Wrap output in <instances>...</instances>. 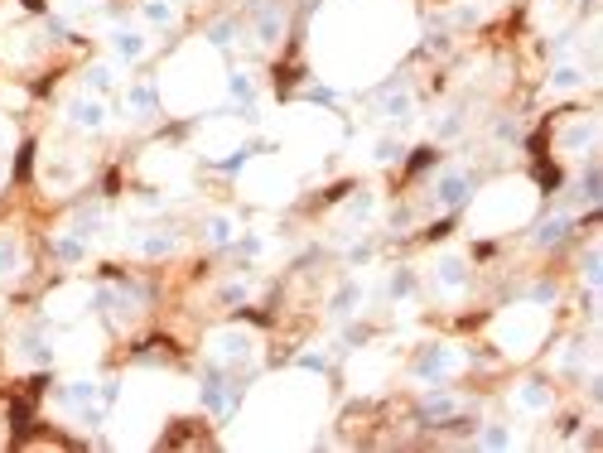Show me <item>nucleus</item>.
Masks as SVG:
<instances>
[{
	"label": "nucleus",
	"instance_id": "nucleus-21",
	"mask_svg": "<svg viewBox=\"0 0 603 453\" xmlns=\"http://www.w3.org/2000/svg\"><path fill=\"white\" fill-rule=\"evenodd\" d=\"M126 111H131V121H155L160 116V87L155 82H131L126 87Z\"/></svg>",
	"mask_w": 603,
	"mask_h": 453
},
{
	"label": "nucleus",
	"instance_id": "nucleus-31",
	"mask_svg": "<svg viewBox=\"0 0 603 453\" xmlns=\"http://www.w3.org/2000/svg\"><path fill=\"white\" fill-rule=\"evenodd\" d=\"M83 179V164H73V160H49L44 164V184L49 188H73Z\"/></svg>",
	"mask_w": 603,
	"mask_h": 453
},
{
	"label": "nucleus",
	"instance_id": "nucleus-17",
	"mask_svg": "<svg viewBox=\"0 0 603 453\" xmlns=\"http://www.w3.org/2000/svg\"><path fill=\"white\" fill-rule=\"evenodd\" d=\"M54 400L63 410H87V405L102 400V381H97V376H73V381H63L54 391Z\"/></svg>",
	"mask_w": 603,
	"mask_h": 453
},
{
	"label": "nucleus",
	"instance_id": "nucleus-6",
	"mask_svg": "<svg viewBox=\"0 0 603 453\" xmlns=\"http://www.w3.org/2000/svg\"><path fill=\"white\" fill-rule=\"evenodd\" d=\"M256 347H261V338L251 328H242V323H232V328H218L208 338V357L218 367H227V372H237V367H247L251 357H256Z\"/></svg>",
	"mask_w": 603,
	"mask_h": 453
},
{
	"label": "nucleus",
	"instance_id": "nucleus-34",
	"mask_svg": "<svg viewBox=\"0 0 603 453\" xmlns=\"http://www.w3.org/2000/svg\"><path fill=\"white\" fill-rule=\"evenodd\" d=\"M570 227H575V217L570 213H555V217H546V222H541V232H536V246H555V241H565L570 237Z\"/></svg>",
	"mask_w": 603,
	"mask_h": 453
},
{
	"label": "nucleus",
	"instance_id": "nucleus-42",
	"mask_svg": "<svg viewBox=\"0 0 603 453\" xmlns=\"http://www.w3.org/2000/svg\"><path fill=\"white\" fill-rule=\"evenodd\" d=\"M232 246H237L242 256H266V246H271V241L261 237V232H247V237H237Z\"/></svg>",
	"mask_w": 603,
	"mask_h": 453
},
{
	"label": "nucleus",
	"instance_id": "nucleus-46",
	"mask_svg": "<svg viewBox=\"0 0 603 453\" xmlns=\"http://www.w3.org/2000/svg\"><path fill=\"white\" fill-rule=\"evenodd\" d=\"M550 299H555V285H536L531 290V304H550Z\"/></svg>",
	"mask_w": 603,
	"mask_h": 453
},
{
	"label": "nucleus",
	"instance_id": "nucleus-4",
	"mask_svg": "<svg viewBox=\"0 0 603 453\" xmlns=\"http://www.w3.org/2000/svg\"><path fill=\"white\" fill-rule=\"evenodd\" d=\"M546 309H536L531 299L526 304H512L502 319L493 323V343L502 347V352H512V357H526V352H536V347L546 343Z\"/></svg>",
	"mask_w": 603,
	"mask_h": 453
},
{
	"label": "nucleus",
	"instance_id": "nucleus-35",
	"mask_svg": "<svg viewBox=\"0 0 603 453\" xmlns=\"http://www.w3.org/2000/svg\"><path fill=\"white\" fill-rule=\"evenodd\" d=\"M478 449H517V434L507 425H488L478 434Z\"/></svg>",
	"mask_w": 603,
	"mask_h": 453
},
{
	"label": "nucleus",
	"instance_id": "nucleus-2",
	"mask_svg": "<svg viewBox=\"0 0 603 453\" xmlns=\"http://www.w3.org/2000/svg\"><path fill=\"white\" fill-rule=\"evenodd\" d=\"M222 97V68H218V49L208 44H189L184 54L165 68L160 82V102H169L174 111H203Z\"/></svg>",
	"mask_w": 603,
	"mask_h": 453
},
{
	"label": "nucleus",
	"instance_id": "nucleus-10",
	"mask_svg": "<svg viewBox=\"0 0 603 453\" xmlns=\"http://www.w3.org/2000/svg\"><path fill=\"white\" fill-rule=\"evenodd\" d=\"M63 121H68L73 131L97 135V131H107L111 107L102 102V97H92V92H83V97H68V102H63Z\"/></svg>",
	"mask_w": 603,
	"mask_h": 453
},
{
	"label": "nucleus",
	"instance_id": "nucleus-33",
	"mask_svg": "<svg viewBox=\"0 0 603 453\" xmlns=\"http://www.w3.org/2000/svg\"><path fill=\"white\" fill-rule=\"evenodd\" d=\"M68 227H73V232H78V237L97 241V237H107V213H102V208H83V213L73 217V222H68Z\"/></svg>",
	"mask_w": 603,
	"mask_h": 453
},
{
	"label": "nucleus",
	"instance_id": "nucleus-29",
	"mask_svg": "<svg viewBox=\"0 0 603 453\" xmlns=\"http://www.w3.org/2000/svg\"><path fill=\"white\" fill-rule=\"evenodd\" d=\"M203 241H208V246H232V241H237V217L232 213H213L208 217V222H203Z\"/></svg>",
	"mask_w": 603,
	"mask_h": 453
},
{
	"label": "nucleus",
	"instance_id": "nucleus-25",
	"mask_svg": "<svg viewBox=\"0 0 603 453\" xmlns=\"http://www.w3.org/2000/svg\"><path fill=\"white\" fill-rule=\"evenodd\" d=\"M459 410H464V400L454 396V391H435V386L420 400V415H425V420H454Z\"/></svg>",
	"mask_w": 603,
	"mask_h": 453
},
{
	"label": "nucleus",
	"instance_id": "nucleus-18",
	"mask_svg": "<svg viewBox=\"0 0 603 453\" xmlns=\"http://www.w3.org/2000/svg\"><path fill=\"white\" fill-rule=\"evenodd\" d=\"M251 39H256L261 49H275V44L285 39V10H280V5H256V15H251Z\"/></svg>",
	"mask_w": 603,
	"mask_h": 453
},
{
	"label": "nucleus",
	"instance_id": "nucleus-48",
	"mask_svg": "<svg viewBox=\"0 0 603 453\" xmlns=\"http://www.w3.org/2000/svg\"><path fill=\"white\" fill-rule=\"evenodd\" d=\"M0 184H5V164H0Z\"/></svg>",
	"mask_w": 603,
	"mask_h": 453
},
{
	"label": "nucleus",
	"instance_id": "nucleus-43",
	"mask_svg": "<svg viewBox=\"0 0 603 453\" xmlns=\"http://www.w3.org/2000/svg\"><path fill=\"white\" fill-rule=\"evenodd\" d=\"M247 294H251L247 280H232V285H222V290H218V299H222V304H242Z\"/></svg>",
	"mask_w": 603,
	"mask_h": 453
},
{
	"label": "nucleus",
	"instance_id": "nucleus-14",
	"mask_svg": "<svg viewBox=\"0 0 603 453\" xmlns=\"http://www.w3.org/2000/svg\"><path fill=\"white\" fill-rule=\"evenodd\" d=\"M468 193H473V174L468 169H444L435 179V208L439 213H454V208H464Z\"/></svg>",
	"mask_w": 603,
	"mask_h": 453
},
{
	"label": "nucleus",
	"instance_id": "nucleus-30",
	"mask_svg": "<svg viewBox=\"0 0 603 453\" xmlns=\"http://www.w3.org/2000/svg\"><path fill=\"white\" fill-rule=\"evenodd\" d=\"M584 82H589V68H584V63H575V58L555 63V73H550V87H555V92H579Z\"/></svg>",
	"mask_w": 603,
	"mask_h": 453
},
{
	"label": "nucleus",
	"instance_id": "nucleus-26",
	"mask_svg": "<svg viewBox=\"0 0 603 453\" xmlns=\"http://www.w3.org/2000/svg\"><path fill=\"white\" fill-rule=\"evenodd\" d=\"M367 299V285L362 280H343L338 290H333V299H329V314L333 319H348V314H357V304Z\"/></svg>",
	"mask_w": 603,
	"mask_h": 453
},
{
	"label": "nucleus",
	"instance_id": "nucleus-27",
	"mask_svg": "<svg viewBox=\"0 0 603 453\" xmlns=\"http://www.w3.org/2000/svg\"><path fill=\"white\" fill-rule=\"evenodd\" d=\"M372 213H377V193H372V188H362V193H353V198L343 203V213H338V227L348 232V227H357V222H367Z\"/></svg>",
	"mask_w": 603,
	"mask_h": 453
},
{
	"label": "nucleus",
	"instance_id": "nucleus-13",
	"mask_svg": "<svg viewBox=\"0 0 603 453\" xmlns=\"http://www.w3.org/2000/svg\"><path fill=\"white\" fill-rule=\"evenodd\" d=\"M107 49H111V63H140V58L150 54V34L136 25H111Z\"/></svg>",
	"mask_w": 603,
	"mask_h": 453
},
{
	"label": "nucleus",
	"instance_id": "nucleus-38",
	"mask_svg": "<svg viewBox=\"0 0 603 453\" xmlns=\"http://www.w3.org/2000/svg\"><path fill=\"white\" fill-rule=\"evenodd\" d=\"M386 294H391L396 304L415 299V275H411V270H391V285H386Z\"/></svg>",
	"mask_w": 603,
	"mask_h": 453
},
{
	"label": "nucleus",
	"instance_id": "nucleus-39",
	"mask_svg": "<svg viewBox=\"0 0 603 453\" xmlns=\"http://www.w3.org/2000/svg\"><path fill=\"white\" fill-rule=\"evenodd\" d=\"M459 131H464V111H454V107L439 111V121H435V135H439V140H454Z\"/></svg>",
	"mask_w": 603,
	"mask_h": 453
},
{
	"label": "nucleus",
	"instance_id": "nucleus-22",
	"mask_svg": "<svg viewBox=\"0 0 603 453\" xmlns=\"http://www.w3.org/2000/svg\"><path fill=\"white\" fill-rule=\"evenodd\" d=\"M411 116H415L411 87H386L377 97V121H411Z\"/></svg>",
	"mask_w": 603,
	"mask_h": 453
},
{
	"label": "nucleus",
	"instance_id": "nucleus-44",
	"mask_svg": "<svg viewBox=\"0 0 603 453\" xmlns=\"http://www.w3.org/2000/svg\"><path fill=\"white\" fill-rule=\"evenodd\" d=\"M584 285H589V290H599V251H589V256H584Z\"/></svg>",
	"mask_w": 603,
	"mask_h": 453
},
{
	"label": "nucleus",
	"instance_id": "nucleus-19",
	"mask_svg": "<svg viewBox=\"0 0 603 453\" xmlns=\"http://www.w3.org/2000/svg\"><path fill=\"white\" fill-rule=\"evenodd\" d=\"M25 270H29V256H25V246H20V237H15V232H0V285L25 280Z\"/></svg>",
	"mask_w": 603,
	"mask_h": 453
},
{
	"label": "nucleus",
	"instance_id": "nucleus-36",
	"mask_svg": "<svg viewBox=\"0 0 603 453\" xmlns=\"http://www.w3.org/2000/svg\"><path fill=\"white\" fill-rule=\"evenodd\" d=\"M232 39H237V20H218V25L208 29V34H203V44H208V49H232Z\"/></svg>",
	"mask_w": 603,
	"mask_h": 453
},
{
	"label": "nucleus",
	"instance_id": "nucleus-1",
	"mask_svg": "<svg viewBox=\"0 0 603 453\" xmlns=\"http://www.w3.org/2000/svg\"><path fill=\"white\" fill-rule=\"evenodd\" d=\"M396 34L401 29H396V20H386L382 0H338L314 25L319 58L343 82L372 78L377 68H386L396 54Z\"/></svg>",
	"mask_w": 603,
	"mask_h": 453
},
{
	"label": "nucleus",
	"instance_id": "nucleus-28",
	"mask_svg": "<svg viewBox=\"0 0 603 453\" xmlns=\"http://www.w3.org/2000/svg\"><path fill=\"white\" fill-rule=\"evenodd\" d=\"M140 25H150V29H169L174 20H179V5L174 0H140Z\"/></svg>",
	"mask_w": 603,
	"mask_h": 453
},
{
	"label": "nucleus",
	"instance_id": "nucleus-47",
	"mask_svg": "<svg viewBox=\"0 0 603 453\" xmlns=\"http://www.w3.org/2000/svg\"><path fill=\"white\" fill-rule=\"evenodd\" d=\"M68 5H78V10H87V5H97V0H68Z\"/></svg>",
	"mask_w": 603,
	"mask_h": 453
},
{
	"label": "nucleus",
	"instance_id": "nucleus-11",
	"mask_svg": "<svg viewBox=\"0 0 603 453\" xmlns=\"http://www.w3.org/2000/svg\"><path fill=\"white\" fill-rule=\"evenodd\" d=\"M594 150H599V121H594V116H570V121L560 126V155L589 160Z\"/></svg>",
	"mask_w": 603,
	"mask_h": 453
},
{
	"label": "nucleus",
	"instance_id": "nucleus-5",
	"mask_svg": "<svg viewBox=\"0 0 603 453\" xmlns=\"http://www.w3.org/2000/svg\"><path fill=\"white\" fill-rule=\"evenodd\" d=\"M242 193L256 198V203H285V198L295 193V179L285 174L280 160H256L247 174H242Z\"/></svg>",
	"mask_w": 603,
	"mask_h": 453
},
{
	"label": "nucleus",
	"instance_id": "nucleus-9",
	"mask_svg": "<svg viewBox=\"0 0 603 453\" xmlns=\"http://www.w3.org/2000/svg\"><path fill=\"white\" fill-rule=\"evenodd\" d=\"M97 304V290H87V285H63V290H54L49 299H44V314L54 323H73V319H83L87 309Z\"/></svg>",
	"mask_w": 603,
	"mask_h": 453
},
{
	"label": "nucleus",
	"instance_id": "nucleus-12",
	"mask_svg": "<svg viewBox=\"0 0 603 453\" xmlns=\"http://www.w3.org/2000/svg\"><path fill=\"white\" fill-rule=\"evenodd\" d=\"M10 347H15V362H20V367H49V362H58V343L44 328H25Z\"/></svg>",
	"mask_w": 603,
	"mask_h": 453
},
{
	"label": "nucleus",
	"instance_id": "nucleus-20",
	"mask_svg": "<svg viewBox=\"0 0 603 453\" xmlns=\"http://www.w3.org/2000/svg\"><path fill=\"white\" fill-rule=\"evenodd\" d=\"M232 396H237V391H232V381H227V367L213 362V372L203 376V405H208L213 415H227V410H232Z\"/></svg>",
	"mask_w": 603,
	"mask_h": 453
},
{
	"label": "nucleus",
	"instance_id": "nucleus-45",
	"mask_svg": "<svg viewBox=\"0 0 603 453\" xmlns=\"http://www.w3.org/2000/svg\"><path fill=\"white\" fill-rule=\"evenodd\" d=\"M49 34H54V39H73V25H68L63 15H49Z\"/></svg>",
	"mask_w": 603,
	"mask_h": 453
},
{
	"label": "nucleus",
	"instance_id": "nucleus-37",
	"mask_svg": "<svg viewBox=\"0 0 603 453\" xmlns=\"http://www.w3.org/2000/svg\"><path fill=\"white\" fill-rule=\"evenodd\" d=\"M589 352H594V347H584V343H570V352H560V357H555V367H560V372H584V362H589Z\"/></svg>",
	"mask_w": 603,
	"mask_h": 453
},
{
	"label": "nucleus",
	"instance_id": "nucleus-7",
	"mask_svg": "<svg viewBox=\"0 0 603 453\" xmlns=\"http://www.w3.org/2000/svg\"><path fill=\"white\" fill-rule=\"evenodd\" d=\"M464 362H468V357L459 352V347L435 343V347H425V357L411 367V376L420 381V386H444L454 372H464Z\"/></svg>",
	"mask_w": 603,
	"mask_h": 453
},
{
	"label": "nucleus",
	"instance_id": "nucleus-3",
	"mask_svg": "<svg viewBox=\"0 0 603 453\" xmlns=\"http://www.w3.org/2000/svg\"><path fill=\"white\" fill-rule=\"evenodd\" d=\"M531 213H536V188L526 184V179H502V184H493L473 203L468 227H473V237H497V232L521 227Z\"/></svg>",
	"mask_w": 603,
	"mask_h": 453
},
{
	"label": "nucleus",
	"instance_id": "nucleus-32",
	"mask_svg": "<svg viewBox=\"0 0 603 453\" xmlns=\"http://www.w3.org/2000/svg\"><path fill=\"white\" fill-rule=\"evenodd\" d=\"M83 87L92 92V97H107L111 87H116V63H111V58L107 63H92V68L83 73Z\"/></svg>",
	"mask_w": 603,
	"mask_h": 453
},
{
	"label": "nucleus",
	"instance_id": "nucleus-8",
	"mask_svg": "<svg viewBox=\"0 0 603 453\" xmlns=\"http://www.w3.org/2000/svg\"><path fill=\"white\" fill-rule=\"evenodd\" d=\"M430 280H435V290L444 294V299H464L473 275H468V261L459 251H439L435 261H430Z\"/></svg>",
	"mask_w": 603,
	"mask_h": 453
},
{
	"label": "nucleus",
	"instance_id": "nucleus-15",
	"mask_svg": "<svg viewBox=\"0 0 603 453\" xmlns=\"http://www.w3.org/2000/svg\"><path fill=\"white\" fill-rule=\"evenodd\" d=\"M126 246H131V256H140V261H165V256H174V251H179V232L150 227V232H136Z\"/></svg>",
	"mask_w": 603,
	"mask_h": 453
},
{
	"label": "nucleus",
	"instance_id": "nucleus-16",
	"mask_svg": "<svg viewBox=\"0 0 603 453\" xmlns=\"http://www.w3.org/2000/svg\"><path fill=\"white\" fill-rule=\"evenodd\" d=\"M386 372H391V352H367L362 347V357L353 362V386L357 391H382Z\"/></svg>",
	"mask_w": 603,
	"mask_h": 453
},
{
	"label": "nucleus",
	"instance_id": "nucleus-23",
	"mask_svg": "<svg viewBox=\"0 0 603 453\" xmlns=\"http://www.w3.org/2000/svg\"><path fill=\"white\" fill-rule=\"evenodd\" d=\"M512 405H517L521 415H546L550 405H555V396H550L546 381H521L517 391H512Z\"/></svg>",
	"mask_w": 603,
	"mask_h": 453
},
{
	"label": "nucleus",
	"instance_id": "nucleus-41",
	"mask_svg": "<svg viewBox=\"0 0 603 453\" xmlns=\"http://www.w3.org/2000/svg\"><path fill=\"white\" fill-rule=\"evenodd\" d=\"M599 188H603L599 164H589V169H584V184H579V203H599Z\"/></svg>",
	"mask_w": 603,
	"mask_h": 453
},
{
	"label": "nucleus",
	"instance_id": "nucleus-24",
	"mask_svg": "<svg viewBox=\"0 0 603 453\" xmlns=\"http://www.w3.org/2000/svg\"><path fill=\"white\" fill-rule=\"evenodd\" d=\"M49 246H54V256L63 261V266H83L87 256H92V241L78 237L73 227H63V232H54V241H49Z\"/></svg>",
	"mask_w": 603,
	"mask_h": 453
},
{
	"label": "nucleus",
	"instance_id": "nucleus-40",
	"mask_svg": "<svg viewBox=\"0 0 603 453\" xmlns=\"http://www.w3.org/2000/svg\"><path fill=\"white\" fill-rule=\"evenodd\" d=\"M372 160H377V164L401 160V140H396V135H382V140H372Z\"/></svg>",
	"mask_w": 603,
	"mask_h": 453
}]
</instances>
